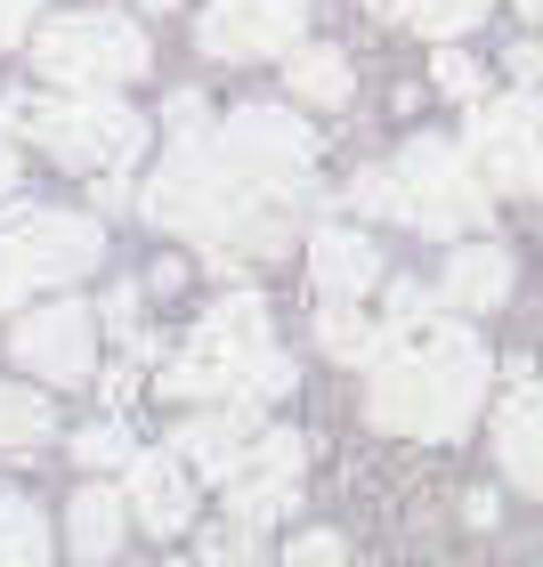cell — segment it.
I'll list each match as a JSON object with an SVG mask.
<instances>
[{
  "mask_svg": "<svg viewBox=\"0 0 543 567\" xmlns=\"http://www.w3.org/2000/svg\"><path fill=\"white\" fill-rule=\"evenodd\" d=\"M486 381H495V357L479 349V332H462L454 317H422L381 341L366 414L398 437H462L486 405Z\"/></svg>",
  "mask_w": 543,
  "mask_h": 567,
  "instance_id": "cell-1",
  "label": "cell"
},
{
  "mask_svg": "<svg viewBox=\"0 0 543 567\" xmlns=\"http://www.w3.org/2000/svg\"><path fill=\"white\" fill-rule=\"evenodd\" d=\"M171 398H195V405H260L293 390V357L268 341V308L252 292H227L212 317L187 332V349L171 357L163 373Z\"/></svg>",
  "mask_w": 543,
  "mask_h": 567,
  "instance_id": "cell-2",
  "label": "cell"
},
{
  "mask_svg": "<svg viewBox=\"0 0 543 567\" xmlns=\"http://www.w3.org/2000/svg\"><path fill=\"white\" fill-rule=\"evenodd\" d=\"M0 131L49 146L73 171H131L146 146V122L106 90H73V97H9L0 106Z\"/></svg>",
  "mask_w": 543,
  "mask_h": 567,
  "instance_id": "cell-3",
  "label": "cell"
},
{
  "mask_svg": "<svg viewBox=\"0 0 543 567\" xmlns=\"http://www.w3.org/2000/svg\"><path fill=\"white\" fill-rule=\"evenodd\" d=\"M486 178L462 146L447 138H413L398 163H390V219L422 227V236H462V227L486 219Z\"/></svg>",
  "mask_w": 543,
  "mask_h": 567,
  "instance_id": "cell-4",
  "label": "cell"
},
{
  "mask_svg": "<svg viewBox=\"0 0 543 567\" xmlns=\"http://www.w3.org/2000/svg\"><path fill=\"white\" fill-rule=\"evenodd\" d=\"M106 260V236L82 212H9L0 219V308H17L33 284H73Z\"/></svg>",
  "mask_w": 543,
  "mask_h": 567,
  "instance_id": "cell-5",
  "label": "cell"
},
{
  "mask_svg": "<svg viewBox=\"0 0 543 567\" xmlns=\"http://www.w3.org/2000/svg\"><path fill=\"white\" fill-rule=\"evenodd\" d=\"M33 65L65 90H114V82H139L146 73V33L131 17L73 9V17H49L33 33Z\"/></svg>",
  "mask_w": 543,
  "mask_h": 567,
  "instance_id": "cell-6",
  "label": "cell"
},
{
  "mask_svg": "<svg viewBox=\"0 0 543 567\" xmlns=\"http://www.w3.org/2000/svg\"><path fill=\"white\" fill-rule=\"evenodd\" d=\"M212 146L252 178V187H268V195H300V187H308V163H317L308 122L284 114V106H236V114L212 131Z\"/></svg>",
  "mask_w": 543,
  "mask_h": 567,
  "instance_id": "cell-7",
  "label": "cell"
},
{
  "mask_svg": "<svg viewBox=\"0 0 543 567\" xmlns=\"http://www.w3.org/2000/svg\"><path fill=\"white\" fill-rule=\"evenodd\" d=\"M486 187L503 195H535V163H543V90H511V97H479L471 106V146Z\"/></svg>",
  "mask_w": 543,
  "mask_h": 567,
  "instance_id": "cell-8",
  "label": "cell"
},
{
  "mask_svg": "<svg viewBox=\"0 0 543 567\" xmlns=\"http://www.w3.org/2000/svg\"><path fill=\"white\" fill-rule=\"evenodd\" d=\"M17 365L24 373H41V381H90L98 373V317L82 300H49V308H33V317H17Z\"/></svg>",
  "mask_w": 543,
  "mask_h": 567,
  "instance_id": "cell-9",
  "label": "cell"
},
{
  "mask_svg": "<svg viewBox=\"0 0 543 567\" xmlns=\"http://www.w3.org/2000/svg\"><path fill=\"white\" fill-rule=\"evenodd\" d=\"M300 24H308V0H212V9H203V49L227 58V65L293 58Z\"/></svg>",
  "mask_w": 543,
  "mask_h": 567,
  "instance_id": "cell-10",
  "label": "cell"
},
{
  "mask_svg": "<svg viewBox=\"0 0 543 567\" xmlns=\"http://www.w3.org/2000/svg\"><path fill=\"white\" fill-rule=\"evenodd\" d=\"M300 437L293 430H260V446L236 462V478H227V511H236V527H276L284 511L300 503Z\"/></svg>",
  "mask_w": 543,
  "mask_h": 567,
  "instance_id": "cell-11",
  "label": "cell"
},
{
  "mask_svg": "<svg viewBox=\"0 0 543 567\" xmlns=\"http://www.w3.org/2000/svg\"><path fill=\"white\" fill-rule=\"evenodd\" d=\"M495 462L520 495H543V381L511 373V390L495 405Z\"/></svg>",
  "mask_w": 543,
  "mask_h": 567,
  "instance_id": "cell-12",
  "label": "cell"
},
{
  "mask_svg": "<svg viewBox=\"0 0 543 567\" xmlns=\"http://www.w3.org/2000/svg\"><path fill=\"white\" fill-rule=\"evenodd\" d=\"M122 503L146 535H178L195 519V471L178 454H131V478H122Z\"/></svg>",
  "mask_w": 543,
  "mask_h": 567,
  "instance_id": "cell-13",
  "label": "cell"
},
{
  "mask_svg": "<svg viewBox=\"0 0 543 567\" xmlns=\"http://www.w3.org/2000/svg\"><path fill=\"white\" fill-rule=\"evenodd\" d=\"M260 446V422H252V405H212V414H195V422H178V462L187 471H203V478H236V462Z\"/></svg>",
  "mask_w": 543,
  "mask_h": 567,
  "instance_id": "cell-14",
  "label": "cell"
},
{
  "mask_svg": "<svg viewBox=\"0 0 543 567\" xmlns=\"http://www.w3.org/2000/svg\"><path fill=\"white\" fill-rule=\"evenodd\" d=\"M308 276H317L325 300H366L381 284V244L366 227H317L308 236Z\"/></svg>",
  "mask_w": 543,
  "mask_h": 567,
  "instance_id": "cell-15",
  "label": "cell"
},
{
  "mask_svg": "<svg viewBox=\"0 0 543 567\" xmlns=\"http://www.w3.org/2000/svg\"><path fill=\"white\" fill-rule=\"evenodd\" d=\"M511 276H520V268H511L503 244H454L447 276H438V300H447V308H503Z\"/></svg>",
  "mask_w": 543,
  "mask_h": 567,
  "instance_id": "cell-16",
  "label": "cell"
},
{
  "mask_svg": "<svg viewBox=\"0 0 543 567\" xmlns=\"http://www.w3.org/2000/svg\"><path fill=\"white\" fill-rule=\"evenodd\" d=\"M122 535H131V503H122L114 486H82V495L65 503V544H73V559L106 567L122 551Z\"/></svg>",
  "mask_w": 543,
  "mask_h": 567,
  "instance_id": "cell-17",
  "label": "cell"
},
{
  "mask_svg": "<svg viewBox=\"0 0 543 567\" xmlns=\"http://www.w3.org/2000/svg\"><path fill=\"white\" fill-rule=\"evenodd\" d=\"M317 341H325L332 357H341V365H373L390 332H381L373 317H357V300H325V317H317Z\"/></svg>",
  "mask_w": 543,
  "mask_h": 567,
  "instance_id": "cell-18",
  "label": "cell"
},
{
  "mask_svg": "<svg viewBox=\"0 0 543 567\" xmlns=\"http://www.w3.org/2000/svg\"><path fill=\"white\" fill-rule=\"evenodd\" d=\"M284 73H293L300 106H341V97H349V58H341V49H293Z\"/></svg>",
  "mask_w": 543,
  "mask_h": 567,
  "instance_id": "cell-19",
  "label": "cell"
},
{
  "mask_svg": "<svg viewBox=\"0 0 543 567\" xmlns=\"http://www.w3.org/2000/svg\"><path fill=\"white\" fill-rule=\"evenodd\" d=\"M0 567H49V519L17 495H0Z\"/></svg>",
  "mask_w": 543,
  "mask_h": 567,
  "instance_id": "cell-20",
  "label": "cell"
},
{
  "mask_svg": "<svg viewBox=\"0 0 543 567\" xmlns=\"http://www.w3.org/2000/svg\"><path fill=\"white\" fill-rule=\"evenodd\" d=\"M49 398L41 390H17V381H0V446H33V437H49Z\"/></svg>",
  "mask_w": 543,
  "mask_h": 567,
  "instance_id": "cell-21",
  "label": "cell"
},
{
  "mask_svg": "<svg viewBox=\"0 0 543 567\" xmlns=\"http://www.w3.org/2000/svg\"><path fill=\"white\" fill-rule=\"evenodd\" d=\"M486 9H495V0H406L398 17L413 24V33H430V41H454V33H471Z\"/></svg>",
  "mask_w": 543,
  "mask_h": 567,
  "instance_id": "cell-22",
  "label": "cell"
},
{
  "mask_svg": "<svg viewBox=\"0 0 543 567\" xmlns=\"http://www.w3.org/2000/svg\"><path fill=\"white\" fill-rule=\"evenodd\" d=\"M73 454H82L90 471H114V462H131V437H122V422H90L73 437Z\"/></svg>",
  "mask_w": 543,
  "mask_h": 567,
  "instance_id": "cell-23",
  "label": "cell"
},
{
  "mask_svg": "<svg viewBox=\"0 0 543 567\" xmlns=\"http://www.w3.org/2000/svg\"><path fill=\"white\" fill-rule=\"evenodd\" d=\"M212 567H260V527H219L212 544H203Z\"/></svg>",
  "mask_w": 543,
  "mask_h": 567,
  "instance_id": "cell-24",
  "label": "cell"
},
{
  "mask_svg": "<svg viewBox=\"0 0 543 567\" xmlns=\"http://www.w3.org/2000/svg\"><path fill=\"white\" fill-rule=\"evenodd\" d=\"M276 567H341V535H332V527H308Z\"/></svg>",
  "mask_w": 543,
  "mask_h": 567,
  "instance_id": "cell-25",
  "label": "cell"
},
{
  "mask_svg": "<svg viewBox=\"0 0 543 567\" xmlns=\"http://www.w3.org/2000/svg\"><path fill=\"white\" fill-rule=\"evenodd\" d=\"M438 90H447V97H471V106H479V65L462 58V49H438Z\"/></svg>",
  "mask_w": 543,
  "mask_h": 567,
  "instance_id": "cell-26",
  "label": "cell"
},
{
  "mask_svg": "<svg viewBox=\"0 0 543 567\" xmlns=\"http://www.w3.org/2000/svg\"><path fill=\"white\" fill-rule=\"evenodd\" d=\"M349 203H357V212H390V171H357Z\"/></svg>",
  "mask_w": 543,
  "mask_h": 567,
  "instance_id": "cell-27",
  "label": "cell"
},
{
  "mask_svg": "<svg viewBox=\"0 0 543 567\" xmlns=\"http://www.w3.org/2000/svg\"><path fill=\"white\" fill-rule=\"evenodd\" d=\"M106 324L122 332V341H139V284H122V292L106 300Z\"/></svg>",
  "mask_w": 543,
  "mask_h": 567,
  "instance_id": "cell-28",
  "label": "cell"
},
{
  "mask_svg": "<svg viewBox=\"0 0 543 567\" xmlns=\"http://www.w3.org/2000/svg\"><path fill=\"white\" fill-rule=\"evenodd\" d=\"M203 114H212V106H203L195 90H178V97H171V131H178V138H203Z\"/></svg>",
  "mask_w": 543,
  "mask_h": 567,
  "instance_id": "cell-29",
  "label": "cell"
},
{
  "mask_svg": "<svg viewBox=\"0 0 543 567\" xmlns=\"http://www.w3.org/2000/svg\"><path fill=\"white\" fill-rule=\"evenodd\" d=\"M511 82H520V90L543 82V41H520V49H511Z\"/></svg>",
  "mask_w": 543,
  "mask_h": 567,
  "instance_id": "cell-30",
  "label": "cell"
},
{
  "mask_svg": "<svg viewBox=\"0 0 543 567\" xmlns=\"http://www.w3.org/2000/svg\"><path fill=\"white\" fill-rule=\"evenodd\" d=\"M24 17H33V0H0V49L24 41Z\"/></svg>",
  "mask_w": 543,
  "mask_h": 567,
  "instance_id": "cell-31",
  "label": "cell"
},
{
  "mask_svg": "<svg viewBox=\"0 0 543 567\" xmlns=\"http://www.w3.org/2000/svg\"><path fill=\"white\" fill-rule=\"evenodd\" d=\"M9 187H17V138L0 131V195H9Z\"/></svg>",
  "mask_w": 543,
  "mask_h": 567,
  "instance_id": "cell-32",
  "label": "cell"
},
{
  "mask_svg": "<svg viewBox=\"0 0 543 567\" xmlns=\"http://www.w3.org/2000/svg\"><path fill=\"white\" fill-rule=\"evenodd\" d=\"M520 17H543V0H520Z\"/></svg>",
  "mask_w": 543,
  "mask_h": 567,
  "instance_id": "cell-33",
  "label": "cell"
},
{
  "mask_svg": "<svg viewBox=\"0 0 543 567\" xmlns=\"http://www.w3.org/2000/svg\"><path fill=\"white\" fill-rule=\"evenodd\" d=\"M139 9H178V0H139Z\"/></svg>",
  "mask_w": 543,
  "mask_h": 567,
  "instance_id": "cell-34",
  "label": "cell"
},
{
  "mask_svg": "<svg viewBox=\"0 0 543 567\" xmlns=\"http://www.w3.org/2000/svg\"><path fill=\"white\" fill-rule=\"evenodd\" d=\"M171 567H212V559H171Z\"/></svg>",
  "mask_w": 543,
  "mask_h": 567,
  "instance_id": "cell-35",
  "label": "cell"
},
{
  "mask_svg": "<svg viewBox=\"0 0 543 567\" xmlns=\"http://www.w3.org/2000/svg\"><path fill=\"white\" fill-rule=\"evenodd\" d=\"M535 195H543V163H535Z\"/></svg>",
  "mask_w": 543,
  "mask_h": 567,
  "instance_id": "cell-36",
  "label": "cell"
}]
</instances>
